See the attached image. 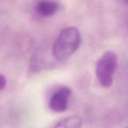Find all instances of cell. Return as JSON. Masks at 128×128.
I'll use <instances>...</instances> for the list:
<instances>
[{
	"mask_svg": "<svg viewBox=\"0 0 128 128\" xmlns=\"http://www.w3.org/2000/svg\"><path fill=\"white\" fill-rule=\"evenodd\" d=\"M81 42V33L77 27L69 26L65 28L54 43L53 56L59 61L66 60L78 49Z\"/></svg>",
	"mask_w": 128,
	"mask_h": 128,
	"instance_id": "obj_1",
	"label": "cell"
},
{
	"mask_svg": "<svg viewBox=\"0 0 128 128\" xmlns=\"http://www.w3.org/2000/svg\"><path fill=\"white\" fill-rule=\"evenodd\" d=\"M117 65L118 57L112 50L105 52L99 58L96 64V76L102 87L107 88L112 85Z\"/></svg>",
	"mask_w": 128,
	"mask_h": 128,
	"instance_id": "obj_2",
	"label": "cell"
},
{
	"mask_svg": "<svg viewBox=\"0 0 128 128\" xmlns=\"http://www.w3.org/2000/svg\"><path fill=\"white\" fill-rule=\"evenodd\" d=\"M72 90L68 87H62L50 97L49 101L50 108L55 112H62L68 108V102Z\"/></svg>",
	"mask_w": 128,
	"mask_h": 128,
	"instance_id": "obj_3",
	"label": "cell"
},
{
	"mask_svg": "<svg viewBox=\"0 0 128 128\" xmlns=\"http://www.w3.org/2000/svg\"><path fill=\"white\" fill-rule=\"evenodd\" d=\"M60 6L56 0H39L35 6L36 13L42 18H49L54 15Z\"/></svg>",
	"mask_w": 128,
	"mask_h": 128,
	"instance_id": "obj_4",
	"label": "cell"
},
{
	"mask_svg": "<svg viewBox=\"0 0 128 128\" xmlns=\"http://www.w3.org/2000/svg\"><path fill=\"white\" fill-rule=\"evenodd\" d=\"M82 120L78 115H72L61 120L54 128H81Z\"/></svg>",
	"mask_w": 128,
	"mask_h": 128,
	"instance_id": "obj_5",
	"label": "cell"
},
{
	"mask_svg": "<svg viewBox=\"0 0 128 128\" xmlns=\"http://www.w3.org/2000/svg\"><path fill=\"white\" fill-rule=\"evenodd\" d=\"M6 84H7V82H6V77L2 74L0 73V90H2L6 88Z\"/></svg>",
	"mask_w": 128,
	"mask_h": 128,
	"instance_id": "obj_6",
	"label": "cell"
},
{
	"mask_svg": "<svg viewBox=\"0 0 128 128\" xmlns=\"http://www.w3.org/2000/svg\"><path fill=\"white\" fill-rule=\"evenodd\" d=\"M124 1L125 2H126V3L128 4V0H124Z\"/></svg>",
	"mask_w": 128,
	"mask_h": 128,
	"instance_id": "obj_7",
	"label": "cell"
},
{
	"mask_svg": "<svg viewBox=\"0 0 128 128\" xmlns=\"http://www.w3.org/2000/svg\"><path fill=\"white\" fill-rule=\"evenodd\" d=\"M126 128H128V127H126Z\"/></svg>",
	"mask_w": 128,
	"mask_h": 128,
	"instance_id": "obj_8",
	"label": "cell"
}]
</instances>
